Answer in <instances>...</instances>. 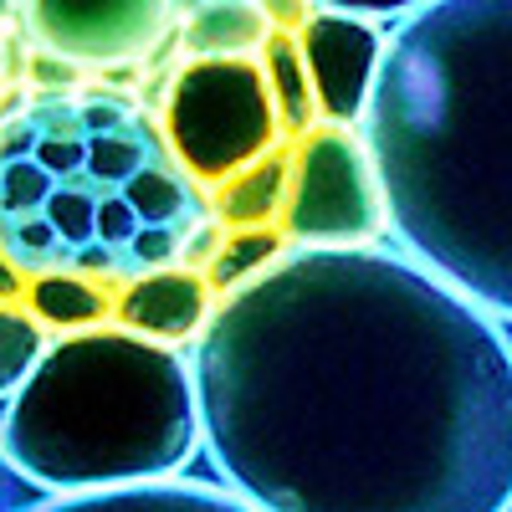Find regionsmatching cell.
<instances>
[{
  "label": "cell",
  "mask_w": 512,
  "mask_h": 512,
  "mask_svg": "<svg viewBox=\"0 0 512 512\" xmlns=\"http://www.w3.org/2000/svg\"><path fill=\"white\" fill-rule=\"evenodd\" d=\"M47 328H41L26 308L0 303V405H11L16 390L31 379V369L47 354Z\"/></svg>",
  "instance_id": "obj_16"
},
{
  "label": "cell",
  "mask_w": 512,
  "mask_h": 512,
  "mask_svg": "<svg viewBox=\"0 0 512 512\" xmlns=\"http://www.w3.org/2000/svg\"><path fill=\"white\" fill-rule=\"evenodd\" d=\"M297 47H303L318 123L323 128L364 123L369 103H374L379 67H384V31L369 16L323 6V11H308L303 31H297Z\"/></svg>",
  "instance_id": "obj_8"
},
{
  "label": "cell",
  "mask_w": 512,
  "mask_h": 512,
  "mask_svg": "<svg viewBox=\"0 0 512 512\" xmlns=\"http://www.w3.org/2000/svg\"><path fill=\"white\" fill-rule=\"evenodd\" d=\"M287 169H292V149L282 144L277 154H267L262 164H251L246 175L226 180L216 190V221L236 236V231H277L282 221V200H287Z\"/></svg>",
  "instance_id": "obj_12"
},
{
  "label": "cell",
  "mask_w": 512,
  "mask_h": 512,
  "mask_svg": "<svg viewBox=\"0 0 512 512\" xmlns=\"http://www.w3.org/2000/svg\"><path fill=\"white\" fill-rule=\"evenodd\" d=\"M31 318L41 328H72V333H93L108 318H118V297L113 287L93 282V277H72V272H47L31 277L26 287Z\"/></svg>",
  "instance_id": "obj_13"
},
{
  "label": "cell",
  "mask_w": 512,
  "mask_h": 512,
  "mask_svg": "<svg viewBox=\"0 0 512 512\" xmlns=\"http://www.w3.org/2000/svg\"><path fill=\"white\" fill-rule=\"evenodd\" d=\"M6 41L11 31H6V16H0V93H6Z\"/></svg>",
  "instance_id": "obj_19"
},
{
  "label": "cell",
  "mask_w": 512,
  "mask_h": 512,
  "mask_svg": "<svg viewBox=\"0 0 512 512\" xmlns=\"http://www.w3.org/2000/svg\"><path fill=\"white\" fill-rule=\"evenodd\" d=\"M26 512H256L226 487L205 482H159V487H128L98 497H47Z\"/></svg>",
  "instance_id": "obj_11"
},
{
  "label": "cell",
  "mask_w": 512,
  "mask_h": 512,
  "mask_svg": "<svg viewBox=\"0 0 512 512\" xmlns=\"http://www.w3.org/2000/svg\"><path fill=\"white\" fill-rule=\"evenodd\" d=\"M210 313H216V292H210L205 272H185V267L149 272L118 292V328L169 349L185 344V338H200Z\"/></svg>",
  "instance_id": "obj_9"
},
{
  "label": "cell",
  "mask_w": 512,
  "mask_h": 512,
  "mask_svg": "<svg viewBox=\"0 0 512 512\" xmlns=\"http://www.w3.org/2000/svg\"><path fill=\"white\" fill-rule=\"evenodd\" d=\"M262 72H267V88L277 103V123H282V139L297 144L303 134L318 128V103L308 88V67H303V47H297V31H272L267 52H262Z\"/></svg>",
  "instance_id": "obj_14"
},
{
  "label": "cell",
  "mask_w": 512,
  "mask_h": 512,
  "mask_svg": "<svg viewBox=\"0 0 512 512\" xmlns=\"http://www.w3.org/2000/svg\"><path fill=\"white\" fill-rule=\"evenodd\" d=\"M26 21L72 67H139L180 26V11L159 0H36Z\"/></svg>",
  "instance_id": "obj_7"
},
{
  "label": "cell",
  "mask_w": 512,
  "mask_h": 512,
  "mask_svg": "<svg viewBox=\"0 0 512 512\" xmlns=\"http://www.w3.org/2000/svg\"><path fill=\"white\" fill-rule=\"evenodd\" d=\"M226 236L139 103L52 93L0 128V251L31 277L134 287L164 267L210 272Z\"/></svg>",
  "instance_id": "obj_3"
},
{
  "label": "cell",
  "mask_w": 512,
  "mask_h": 512,
  "mask_svg": "<svg viewBox=\"0 0 512 512\" xmlns=\"http://www.w3.org/2000/svg\"><path fill=\"white\" fill-rule=\"evenodd\" d=\"M164 139L200 190H221L282 149L262 62H185L159 108Z\"/></svg>",
  "instance_id": "obj_5"
},
{
  "label": "cell",
  "mask_w": 512,
  "mask_h": 512,
  "mask_svg": "<svg viewBox=\"0 0 512 512\" xmlns=\"http://www.w3.org/2000/svg\"><path fill=\"white\" fill-rule=\"evenodd\" d=\"M364 144L400 256L512 323V0L400 16Z\"/></svg>",
  "instance_id": "obj_2"
},
{
  "label": "cell",
  "mask_w": 512,
  "mask_h": 512,
  "mask_svg": "<svg viewBox=\"0 0 512 512\" xmlns=\"http://www.w3.org/2000/svg\"><path fill=\"white\" fill-rule=\"evenodd\" d=\"M292 149L287 200H282V241L292 251H364L390 236L379 169L354 128H313Z\"/></svg>",
  "instance_id": "obj_6"
},
{
  "label": "cell",
  "mask_w": 512,
  "mask_h": 512,
  "mask_svg": "<svg viewBox=\"0 0 512 512\" xmlns=\"http://www.w3.org/2000/svg\"><path fill=\"white\" fill-rule=\"evenodd\" d=\"M190 369L256 512H512V344L400 251H287L216 297Z\"/></svg>",
  "instance_id": "obj_1"
},
{
  "label": "cell",
  "mask_w": 512,
  "mask_h": 512,
  "mask_svg": "<svg viewBox=\"0 0 512 512\" xmlns=\"http://www.w3.org/2000/svg\"><path fill=\"white\" fill-rule=\"evenodd\" d=\"M282 256H287L282 231H236V236H226V246H221L216 262H210L205 282H210V292H221V297H226V292L256 282L262 272H272Z\"/></svg>",
  "instance_id": "obj_15"
},
{
  "label": "cell",
  "mask_w": 512,
  "mask_h": 512,
  "mask_svg": "<svg viewBox=\"0 0 512 512\" xmlns=\"http://www.w3.org/2000/svg\"><path fill=\"white\" fill-rule=\"evenodd\" d=\"M26 287H31V277L11 262L6 251H0V303H11V308H16V297H26Z\"/></svg>",
  "instance_id": "obj_17"
},
{
  "label": "cell",
  "mask_w": 512,
  "mask_h": 512,
  "mask_svg": "<svg viewBox=\"0 0 512 512\" xmlns=\"http://www.w3.org/2000/svg\"><path fill=\"white\" fill-rule=\"evenodd\" d=\"M0 512H16V477L6 466V451H0Z\"/></svg>",
  "instance_id": "obj_18"
},
{
  "label": "cell",
  "mask_w": 512,
  "mask_h": 512,
  "mask_svg": "<svg viewBox=\"0 0 512 512\" xmlns=\"http://www.w3.org/2000/svg\"><path fill=\"white\" fill-rule=\"evenodd\" d=\"M200 441L195 369L128 328L57 338L0 410L11 477L47 497L175 482Z\"/></svg>",
  "instance_id": "obj_4"
},
{
  "label": "cell",
  "mask_w": 512,
  "mask_h": 512,
  "mask_svg": "<svg viewBox=\"0 0 512 512\" xmlns=\"http://www.w3.org/2000/svg\"><path fill=\"white\" fill-rule=\"evenodd\" d=\"M272 16L267 6L251 0H210V6L185 11L180 21V47L190 62H262L272 41Z\"/></svg>",
  "instance_id": "obj_10"
}]
</instances>
